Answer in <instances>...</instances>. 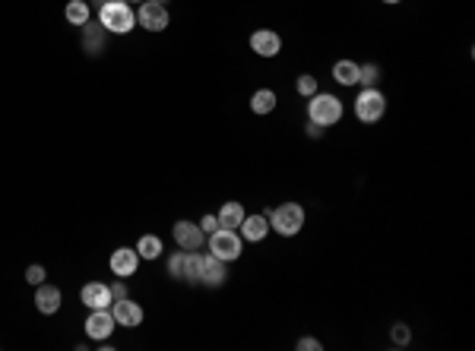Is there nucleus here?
<instances>
[{"label": "nucleus", "instance_id": "nucleus-15", "mask_svg": "<svg viewBox=\"0 0 475 351\" xmlns=\"http://www.w3.org/2000/svg\"><path fill=\"white\" fill-rule=\"evenodd\" d=\"M61 288L57 285H48L42 282L38 285V291H35V307H38V313H45V317H54L57 310H61Z\"/></svg>", "mask_w": 475, "mask_h": 351}, {"label": "nucleus", "instance_id": "nucleus-1", "mask_svg": "<svg viewBox=\"0 0 475 351\" xmlns=\"http://www.w3.org/2000/svg\"><path fill=\"white\" fill-rule=\"evenodd\" d=\"M98 22L108 35H127L137 26V13L130 10L127 0H108V3L98 7Z\"/></svg>", "mask_w": 475, "mask_h": 351}, {"label": "nucleus", "instance_id": "nucleus-5", "mask_svg": "<svg viewBox=\"0 0 475 351\" xmlns=\"http://www.w3.org/2000/svg\"><path fill=\"white\" fill-rule=\"evenodd\" d=\"M386 114V95L380 89H361L355 98V117L361 124H377Z\"/></svg>", "mask_w": 475, "mask_h": 351}, {"label": "nucleus", "instance_id": "nucleus-7", "mask_svg": "<svg viewBox=\"0 0 475 351\" xmlns=\"http://www.w3.org/2000/svg\"><path fill=\"white\" fill-rule=\"evenodd\" d=\"M114 313H111V307L105 310H89V317H86V336L92 338V342H108L111 332H114Z\"/></svg>", "mask_w": 475, "mask_h": 351}, {"label": "nucleus", "instance_id": "nucleus-18", "mask_svg": "<svg viewBox=\"0 0 475 351\" xmlns=\"http://www.w3.org/2000/svg\"><path fill=\"white\" fill-rule=\"evenodd\" d=\"M276 104H279V98H276L273 89H257L254 95H250V111H254V114H260V117L273 114Z\"/></svg>", "mask_w": 475, "mask_h": 351}, {"label": "nucleus", "instance_id": "nucleus-16", "mask_svg": "<svg viewBox=\"0 0 475 351\" xmlns=\"http://www.w3.org/2000/svg\"><path fill=\"white\" fill-rule=\"evenodd\" d=\"M241 241H250V244H260L263 237L269 234V219L263 212H254V215H244L241 225Z\"/></svg>", "mask_w": 475, "mask_h": 351}, {"label": "nucleus", "instance_id": "nucleus-3", "mask_svg": "<svg viewBox=\"0 0 475 351\" xmlns=\"http://www.w3.org/2000/svg\"><path fill=\"white\" fill-rule=\"evenodd\" d=\"M345 114V104L339 95H324V92H317V95L308 98V120L320 127H336Z\"/></svg>", "mask_w": 475, "mask_h": 351}, {"label": "nucleus", "instance_id": "nucleus-8", "mask_svg": "<svg viewBox=\"0 0 475 351\" xmlns=\"http://www.w3.org/2000/svg\"><path fill=\"white\" fill-rule=\"evenodd\" d=\"M225 279H228L225 263L213 254H200V285L203 288H222Z\"/></svg>", "mask_w": 475, "mask_h": 351}, {"label": "nucleus", "instance_id": "nucleus-28", "mask_svg": "<svg viewBox=\"0 0 475 351\" xmlns=\"http://www.w3.org/2000/svg\"><path fill=\"white\" fill-rule=\"evenodd\" d=\"M295 348H298V351H324V345L317 342L314 336H301V338L295 342Z\"/></svg>", "mask_w": 475, "mask_h": 351}, {"label": "nucleus", "instance_id": "nucleus-32", "mask_svg": "<svg viewBox=\"0 0 475 351\" xmlns=\"http://www.w3.org/2000/svg\"><path fill=\"white\" fill-rule=\"evenodd\" d=\"M386 7H396V3H402V0H384Z\"/></svg>", "mask_w": 475, "mask_h": 351}, {"label": "nucleus", "instance_id": "nucleus-4", "mask_svg": "<svg viewBox=\"0 0 475 351\" xmlns=\"http://www.w3.org/2000/svg\"><path fill=\"white\" fill-rule=\"evenodd\" d=\"M241 250H244V241L234 228H216V231L209 234V254L219 256L222 263H234L241 256Z\"/></svg>", "mask_w": 475, "mask_h": 351}, {"label": "nucleus", "instance_id": "nucleus-9", "mask_svg": "<svg viewBox=\"0 0 475 351\" xmlns=\"http://www.w3.org/2000/svg\"><path fill=\"white\" fill-rule=\"evenodd\" d=\"M174 241H178L181 250H203V241H206V234L197 221H174Z\"/></svg>", "mask_w": 475, "mask_h": 351}, {"label": "nucleus", "instance_id": "nucleus-11", "mask_svg": "<svg viewBox=\"0 0 475 351\" xmlns=\"http://www.w3.org/2000/svg\"><path fill=\"white\" fill-rule=\"evenodd\" d=\"M111 313H114V323L127 326V329L143 323V307H140L137 301H130V297H121V301L111 304Z\"/></svg>", "mask_w": 475, "mask_h": 351}, {"label": "nucleus", "instance_id": "nucleus-2", "mask_svg": "<svg viewBox=\"0 0 475 351\" xmlns=\"http://www.w3.org/2000/svg\"><path fill=\"white\" fill-rule=\"evenodd\" d=\"M266 219H269V231H276L279 237H295V234L304 228V219H308V215H304L301 203H279Z\"/></svg>", "mask_w": 475, "mask_h": 351}, {"label": "nucleus", "instance_id": "nucleus-12", "mask_svg": "<svg viewBox=\"0 0 475 351\" xmlns=\"http://www.w3.org/2000/svg\"><path fill=\"white\" fill-rule=\"evenodd\" d=\"M250 51L260 57H276L282 51V38H279V32H273V29H257V32L250 35Z\"/></svg>", "mask_w": 475, "mask_h": 351}, {"label": "nucleus", "instance_id": "nucleus-26", "mask_svg": "<svg viewBox=\"0 0 475 351\" xmlns=\"http://www.w3.org/2000/svg\"><path fill=\"white\" fill-rule=\"evenodd\" d=\"M184 256H187V250H184V254H172V256H168V276H172V279H184Z\"/></svg>", "mask_w": 475, "mask_h": 351}, {"label": "nucleus", "instance_id": "nucleus-29", "mask_svg": "<svg viewBox=\"0 0 475 351\" xmlns=\"http://www.w3.org/2000/svg\"><path fill=\"white\" fill-rule=\"evenodd\" d=\"M304 133H308V139H320L326 133V127H320V124H314V120H308L304 124Z\"/></svg>", "mask_w": 475, "mask_h": 351}, {"label": "nucleus", "instance_id": "nucleus-13", "mask_svg": "<svg viewBox=\"0 0 475 351\" xmlns=\"http://www.w3.org/2000/svg\"><path fill=\"white\" fill-rule=\"evenodd\" d=\"M83 51L89 57H98L105 54V48H108V32L102 29V22H83Z\"/></svg>", "mask_w": 475, "mask_h": 351}, {"label": "nucleus", "instance_id": "nucleus-24", "mask_svg": "<svg viewBox=\"0 0 475 351\" xmlns=\"http://www.w3.org/2000/svg\"><path fill=\"white\" fill-rule=\"evenodd\" d=\"M295 92L301 98H310V95H317V76H310V73H301L295 79Z\"/></svg>", "mask_w": 475, "mask_h": 351}, {"label": "nucleus", "instance_id": "nucleus-31", "mask_svg": "<svg viewBox=\"0 0 475 351\" xmlns=\"http://www.w3.org/2000/svg\"><path fill=\"white\" fill-rule=\"evenodd\" d=\"M111 297H114V301H121V297H130V295H127V282H124V279L111 285Z\"/></svg>", "mask_w": 475, "mask_h": 351}, {"label": "nucleus", "instance_id": "nucleus-19", "mask_svg": "<svg viewBox=\"0 0 475 351\" xmlns=\"http://www.w3.org/2000/svg\"><path fill=\"white\" fill-rule=\"evenodd\" d=\"M333 79H336L339 86H355L359 83V63L355 61H336L333 63Z\"/></svg>", "mask_w": 475, "mask_h": 351}, {"label": "nucleus", "instance_id": "nucleus-25", "mask_svg": "<svg viewBox=\"0 0 475 351\" xmlns=\"http://www.w3.org/2000/svg\"><path fill=\"white\" fill-rule=\"evenodd\" d=\"M390 338H393V345L406 348V345L412 342V329H409L406 323H393V326H390Z\"/></svg>", "mask_w": 475, "mask_h": 351}, {"label": "nucleus", "instance_id": "nucleus-14", "mask_svg": "<svg viewBox=\"0 0 475 351\" xmlns=\"http://www.w3.org/2000/svg\"><path fill=\"white\" fill-rule=\"evenodd\" d=\"M111 272H114L117 279H127V276H133L137 272V266H140V254H137V247H117L114 254H111Z\"/></svg>", "mask_w": 475, "mask_h": 351}, {"label": "nucleus", "instance_id": "nucleus-10", "mask_svg": "<svg viewBox=\"0 0 475 351\" xmlns=\"http://www.w3.org/2000/svg\"><path fill=\"white\" fill-rule=\"evenodd\" d=\"M80 301H83L89 310L111 307V304H114V297H111V285H105V282H86L83 291H80Z\"/></svg>", "mask_w": 475, "mask_h": 351}, {"label": "nucleus", "instance_id": "nucleus-35", "mask_svg": "<svg viewBox=\"0 0 475 351\" xmlns=\"http://www.w3.org/2000/svg\"><path fill=\"white\" fill-rule=\"evenodd\" d=\"M156 3H168V0H156Z\"/></svg>", "mask_w": 475, "mask_h": 351}, {"label": "nucleus", "instance_id": "nucleus-6", "mask_svg": "<svg viewBox=\"0 0 475 351\" xmlns=\"http://www.w3.org/2000/svg\"><path fill=\"white\" fill-rule=\"evenodd\" d=\"M137 22L146 32H165L168 29V10L165 3H156V0H143L137 10Z\"/></svg>", "mask_w": 475, "mask_h": 351}, {"label": "nucleus", "instance_id": "nucleus-23", "mask_svg": "<svg viewBox=\"0 0 475 351\" xmlns=\"http://www.w3.org/2000/svg\"><path fill=\"white\" fill-rule=\"evenodd\" d=\"M184 282L200 285V254H197V250H187V256H184Z\"/></svg>", "mask_w": 475, "mask_h": 351}, {"label": "nucleus", "instance_id": "nucleus-30", "mask_svg": "<svg viewBox=\"0 0 475 351\" xmlns=\"http://www.w3.org/2000/svg\"><path fill=\"white\" fill-rule=\"evenodd\" d=\"M200 228H203V234H213L216 228H222V225H219V219H216V215H203Z\"/></svg>", "mask_w": 475, "mask_h": 351}, {"label": "nucleus", "instance_id": "nucleus-34", "mask_svg": "<svg viewBox=\"0 0 475 351\" xmlns=\"http://www.w3.org/2000/svg\"><path fill=\"white\" fill-rule=\"evenodd\" d=\"M127 3H143V0H127Z\"/></svg>", "mask_w": 475, "mask_h": 351}, {"label": "nucleus", "instance_id": "nucleus-33", "mask_svg": "<svg viewBox=\"0 0 475 351\" xmlns=\"http://www.w3.org/2000/svg\"><path fill=\"white\" fill-rule=\"evenodd\" d=\"M96 3H98V7H102V3H108V0H96Z\"/></svg>", "mask_w": 475, "mask_h": 351}, {"label": "nucleus", "instance_id": "nucleus-17", "mask_svg": "<svg viewBox=\"0 0 475 351\" xmlns=\"http://www.w3.org/2000/svg\"><path fill=\"white\" fill-rule=\"evenodd\" d=\"M244 206L241 203H234V200H228V203H222V209L216 212V219H219V225L222 228H238L244 221Z\"/></svg>", "mask_w": 475, "mask_h": 351}, {"label": "nucleus", "instance_id": "nucleus-20", "mask_svg": "<svg viewBox=\"0 0 475 351\" xmlns=\"http://www.w3.org/2000/svg\"><path fill=\"white\" fill-rule=\"evenodd\" d=\"M380 79H384V70L380 63H359V83L361 89H380Z\"/></svg>", "mask_w": 475, "mask_h": 351}, {"label": "nucleus", "instance_id": "nucleus-21", "mask_svg": "<svg viewBox=\"0 0 475 351\" xmlns=\"http://www.w3.org/2000/svg\"><path fill=\"white\" fill-rule=\"evenodd\" d=\"M137 254H140V260H158V256H162V237L143 234L137 241Z\"/></svg>", "mask_w": 475, "mask_h": 351}, {"label": "nucleus", "instance_id": "nucleus-27", "mask_svg": "<svg viewBox=\"0 0 475 351\" xmlns=\"http://www.w3.org/2000/svg\"><path fill=\"white\" fill-rule=\"evenodd\" d=\"M26 282L38 288V285L45 282V266H38V263H35V266H29V269H26Z\"/></svg>", "mask_w": 475, "mask_h": 351}, {"label": "nucleus", "instance_id": "nucleus-22", "mask_svg": "<svg viewBox=\"0 0 475 351\" xmlns=\"http://www.w3.org/2000/svg\"><path fill=\"white\" fill-rule=\"evenodd\" d=\"M63 16H67L70 26H83V22H89V3L86 0H70Z\"/></svg>", "mask_w": 475, "mask_h": 351}]
</instances>
